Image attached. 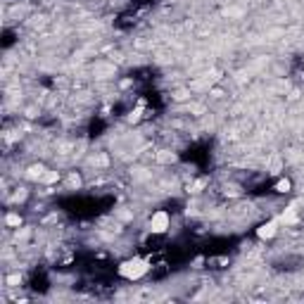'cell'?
I'll return each mask as SVG.
<instances>
[{
  "label": "cell",
  "mask_w": 304,
  "mask_h": 304,
  "mask_svg": "<svg viewBox=\"0 0 304 304\" xmlns=\"http://www.w3.org/2000/svg\"><path fill=\"white\" fill-rule=\"evenodd\" d=\"M290 188H292V183L288 178H283V181L276 183V192H290Z\"/></svg>",
  "instance_id": "5b68a950"
},
{
  "label": "cell",
  "mask_w": 304,
  "mask_h": 304,
  "mask_svg": "<svg viewBox=\"0 0 304 304\" xmlns=\"http://www.w3.org/2000/svg\"><path fill=\"white\" fill-rule=\"evenodd\" d=\"M257 236L261 240H271V238L278 236V221H264V224L257 228Z\"/></svg>",
  "instance_id": "3957f363"
},
{
  "label": "cell",
  "mask_w": 304,
  "mask_h": 304,
  "mask_svg": "<svg viewBox=\"0 0 304 304\" xmlns=\"http://www.w3.org/2000/svg\"><path fill=\"white\" fill-rule=\"evenodd\" d=\"M169 228H171V217H169L167 211H155V214L150 217L148 230L152 233V236H157V233H167Z\"/></svg>",
  "instance_id": "7a4b0ae2"
},
{
  "label": "cell",
  "mask_w": 304,
  "mask_h": 304,
  "mask_svg": "<svg viewBox=\"0 0 304 304\" xmlns=\"http://www.w3.org/2000/svg\"><path fill=\"white\" fill-rule=\"evenodd\" d=\"M150 261H145V259H140V257H133V259H129V261H124L121 266H119V273L124 276V278H129V280H140L143 276H148L150 273Z\"/></svg>",
  "instance_id": "6da1fadb"
},
{
  "label": "cell",
  "mask_w": 304,
  "mask_h": 304,
  "mask_svg": "<svg viewBox=\"0 0 304 304\" xmlns=\"http://www.w3.org/2000/svg\"><path fill=\"white\" fill-rule=\"evenodd\" d=\"M19 224H22L19 211H7V214H5V226H7V228H19Z\"/></svg>",
  "instance_id": "277c9868"
}]
</instances>
